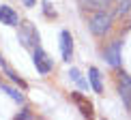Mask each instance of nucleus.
<instances>
[{"mask_svg":"<svg viewBox=\"0 0 131 120\" xmlns=\"http://www.w3.org/2000/svg\"><path fill=\"white\" fill-rule=\"evenodd\" d=\"M19 26V32H17V39L21 41V45L24 47H37L39 45V32L37 28L30 24V21H21Z\"/></svg>","mask_w":131,"mask_h":120,"instance_id":"f257e3e1","label":"nucleus"},{"mask_svg":"<svg viewBox=\"0 0 131 120\" xmlns=\"http://www.w3.org/2000/svg\"><path fill=\"white\" fill-rule=\"evenodd\" d=\"M88 26H90V32H92V34L103 37L107 30H110V26H112V15L105 13V11H99V13L92 15V19H90Z\"/></svg>","mask_w":131,"mask_h":120,"instance_id":"f03ea898","label":"nucleus"},{"mask_svg":"<svg viewBox=\"0 0 131 120\" xmlns=\"http://www.w3.org/2000/svg\"><path fill=\"white\" fill-rule=\"evenodd\" d=\"M32 60H35V67H37V71H39L41 75H47V73L52 71V67H54L52 58L47 56V54L43 52L41 47H37V50H35V56H32Z\"/></svg>","mask_w":131,"mask_h":120,"instance_id":"7ed1b4c3","label":"nucleus"},{"mask_svg":"<svg viewBox=\"0 0 131 120\" xmlns=\"http://www.w3.org/2000/svg\"><path fill=\"white\" fill-rule=\"evenodd\" d=\"M60 50H62V60H71L73 56V39H71V32L69 30H62L60 32Z\"/></svg>","mask_w":131,"mask_h":120,"instance_id":"20e7f679","label":"nucleus"},{"mask_svg":"<svg viewBox=\"0 0 131 120\" xmlns=\"http://www.w3.org/2000/svg\"><path fill=\"white\" fill-rule=\"evenodd\" d=\"M105 60L112 67H118L121 64V41H114L110 47H105Z\"/></svg>","mask_w":131,"mask_h":120,"instance_id":"39448f33","label":"nucleus"},{"mask_svg":"<svg viewBox=\"0 0 131 120\" xmlns=\"http://www.w3.org/2000/svg\"><path fill=\"white\" fill-rule=\"evenodd\" d=\"M71 99H73V103H78L82 116H88V118L92 116V103H90V101H86V97H84V94H80V92H71Z\"/></svg>","mask_w":131,"mask_h":120,"instance_id":"423d86ee","label":"nucleus"},{"mask_svg":"<svg viewBox=\"0 0 131 120\" xmlns=\"http://www.w3.org/2000/svg\"><path fill=\"white\" fill-rule=\"evenodd\" d=\"M0 21L7 24V26H17L19 24V17H17V13H15L11 7L2 4V7H0Z\"/></svg>","mask_w":131,"mask_h":120,"instance_id":"0eeeda50","label":"nucleus"},{"mask_svg":"<svg viewBox=\"0 0 131 120\" xmlns=\"http://www.w3.org/2000/svg\"><path fill=\"white\" fill-rule=\"evenodd\" d=\"M88 79H90V86H92V90L101 94V92H103V84H101V73H99V69L90 67V69H88Z\"/></svg>","mask_w":131,"mask_h":120,"instance_id":"6e6552de","label":"nucleus"},{"mask_svg":"<svg viewBox=\"0 0 131 120\" xmlns=\"http://www.w3.org/2000/svg\"><path fill=\"white\" fill-rule=\"evenodd\" d=\"M0 67H2V71H4V73H7V75H9V79H11V81H15V84H19V86H21V88H26V81H24V79H21V77H19V75H17V73H15V71H13V69H11V67H9V64H7V62H4V58H2V56H0Z\"/></svg>","mask_w":131,"mask_h":120,"instance_id":"1a4fd4ad","label":"nucleus"},{"mask_svg":"<svg viewBox=\"0 0 131 120\" xmlns=\"http://www.w3.org/2000/svg\"><path fill=\"white\" fill-rule=\"evenodd\" d=\"M69 75H71V79H73V81L80 86L82 90H86V88H88V81H86L84 77H82V73H80L78 69H71V71H69Z\"/></svg>","mask_w":131,"mask_h":120,"instance_id":"9d476101","label":"nucleus"},{"mask_svg":"<svg viewBox=\"0 0 131 120\" xmlns=\"http://www.w3.org/2000/svg\"><path fill=\"white\" fill-rule=\"evenodd\" d=\"M0 88H2L4 92H7V94H9L13 101H17V103H24V94H21V92H17L15 88H11V86H7V84H0Z\"/></svg>","mask_w":131,"mask_h":120,"instance_id":"9b49d317","label":"nucleus"},{"mask_svg":"<svg viewBox=\"0 0 131 120\" xmlns=\"http://www.w3.org/2000/svg\"><path fill=\"white\" fill-rule=\"evenodd\" d=\"M131 11V0H116V15H127Z\"/></svg>","mask_w":131,"mask_h":120,"instance_id":"f8f14e48","label":"nucleus"},{"mask_svg":"<svg viewBox=\"0 0 131 120\" xmlns=\"http://www.w3.org/2000/svg\"><path fill=\"white\" fill-rule=\"evenodd\" d=\"M118 92H121V97H123V101H125V105L129 107V103H131V88L125 81H121V86H118Z\"/></svg>","mask_w":131,"mask_h":120,"instance_id":"ddd939ff","label":"nucleus"},{"mask_svg":"<svg viewBox=\"0 0 131 120\" xmlns=\"http://www.w3.org/2000/svg\"><path fill=\"white\" fill-rule=\"evenodd\" d=\"M80 4H82V9H99L101 4H103V0H80Z\"/></svg>","mask_w":131,"mask_h":120,"instance_id":"4468645a","label":"nucleus"},{"mask_svg":"<svg viewBox=\"0 0 131 120\" xmlns=\"http://www.w3.org/2000/svg\"><path fill=\"white\" fill-rule=\"evenodd\" d=\"M43 11H45L47 17H56V11H52V9H50V2H47V0H43Z\"/></svg>","mask_w":131,"mask_h":120,"instance_id":"2eb2a0df","label":"nucleus"},{"mask_svg":"<svg viewBox=\"0 0 131 120\" xmlns=\"http://www.w3.org/2000/svg\"><path fill=\"white\" fill-rule=\"evenodd\" d=\"M118 79H121V81H125V84H127L129 88H131V75H127V73H121V77H118Z\"/></svg>","mask_w":131,"mask_h":120,"instance_id":"dca6fc26","label":"nucleus"},{"mask_svg":"<svg viewBox=\"0 0 131 120\" xmlns=\"http://www.w3.org/2000/svg\"><path fill=\"white\" fill-rule=\"evenodd\" d=\"M15 118H30V114H28V112H21V114H17Z\"/></svg>","mask_w":131,"mask_h":120,"instance_id":"f3484780","label":"nucleus"},{"mask_svg":"<svg viewBox=\"0 0 131 120\" xmlns=\"http://www.w3.org/2000/svg\"><path fill=\"white\" fill-rule=\"evenodd\" d=\"M24 4L26 7H35V0H24Z\"/></svg>","mask_w":131,"mask_h":120,"instance_id":"a211bd4d","label":"nucleus"},{"mask_svg":"<svg viewBox=\"0 0 131 120\" xmlns=\"http://www.w3.org/2000/svg\"><path fill=\"white\" fill-rule=\"evenodd\" d=\"M129 110H131V103H129Z\"/></svg>","mask_w":131,"mask_h":120,"instance_id":"6ab92c4d","label":"nucleus"}]
</instances>
